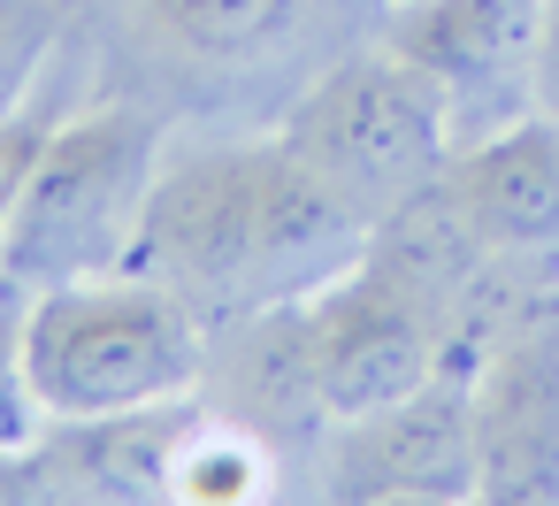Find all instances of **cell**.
<instances>
[{"instance_id":"cell-1","label":"cell","mask_w":559,"mask_h":506,"mask_svg":"<svg viewBox=\"0 0 559 506\" xmlns=\"http://www.w3.org/2000/svg\"><path fill=\"white\" fill-rule=\"evenodd\" d=\"M368 238L376 231L322 177H307L284 154V139H261L154 169L123 269L169 284L207 322V315H269L322 292L368 254Z\"/></svg>"},{"instance_id":"cell-2","label":"cell","mask_w":559,"mask_h":506,"mask_svg":"<svg viewBox=\"0 0 559 506\" xmlns=\"http://www.w3.org/2000/svg\"><path fill=\"white\" fill-rule=\"evenodd\" d=\"M24 376L47 422H123L177 407L207 368V322L154 276H85L55 284L16 322Z\"/></svg>"},{"instance_id":"cell-3","label":"cell","mask_w":559,"mask_h":506,"mask_svg":"<svg viewBox=\"0 0 559 506\" xmlns=\"http://www.w3.org/2000/svg\"><path fill=\"white\" fill-rule=\"evenodd\" d=\"M154 192V123L139 108H85L32 154L9 231H0V299H39L55 284L116 276L131 261Z\"/></svg>"},{"instance_id":"cell-4","label":"cell","mask_w":559,"mask_h":506,"mask_svg":"<svg viewBox=\"0 0 559 506\" xmlns=\"http://www.w3.org/2000/svg\"><path fill=\"white\" fill-rule=\"evenodd\" d=\"M444 78H429L421 62L376 47V55H353L337 62L292 116H284V154L322 177L368 231L391 223L406 200H421L437 177H444Z\"/></svg>"},{"instance_id":"cell-5","label":"cell","mask_w":559,"mask_h":506,"mask_svg":"<svg viewBox=\"0 0 559 506\" xmlns=\"http://www.w3.org/2000/svg\"><path fill=\"white\" fill-rule=\"evenodd\" d=\"M299 322H307L314 407L337 414V422H360V414L399 407L444 361V345H437V292H421L376 246L345 276H330L322 292H307L299 299Z\"/></svg>"},{"instance_id":"cell-6","label":"cell","mask_w":559,"mask_h":506,"mask_svg":"<svg viewBox=\"0 0 559 506\" xmlns=\"http://www.w3.org/2000/svg\"><path fill=\"white\" fill-rule=\"evenodd\" d=\"M330 475H337L345 506H368V498H391V491L467 506L475 498V376H467V353L452 345L421 391H406L383 414L345 422V445H337Z\"/></svg>"},{"instance_id":"cell-7","label":"cell","mask_w":559,"mask_h":506,"mask_svg":"<svg viewBox=\"0 0 559 506\" xmlns=\"http://www.w3.org/2000/svg\"><path fill=\"white\" fill-rule=\"evenodd\" d=\"M475 498L559 506V330L513 338L475 376Z\"/></svg>"},{"instance_id":"cell-8","label":"cell","mask_w":559,"mask_h":506,"mask_svg":"<svg viewBox=\"0 0 559 506\" xmlns=\"http://www.w3.org/2000/svg\"><path fill=\"white\" fill-rule=\"evenodd\" d=\"M444 200L467 215L483 254H536L559 238V116H521L498 139L444 162Z\"/></svg>"},{"instance_id":"cell-9","label":"cell","mask_w":559,"mask_h":506,"mask_svg":"<svg viewBox=\"0 0 559 506\" xmlns=\"http://www.w3.org/2000/svg\"><path fill=\"white\" fill-rule=\"evenodd\" d=\"M551 24V0H391V55L421 62L444 85L513 70Z\"/></svg>"},{"instance_id":"cell-10","label":"cell","mask_w":559,"mask_h":506,"mask_svg":"<svg viewBox=\"0 0 559 506\" xmlns=\"http://www.w3.org/2000/svg\"><path fill=\"white\" fill-rule=\"evenodd\" d=\"M276 460L246 422L185 414L169 429V506H269Z\"/></svg>"},{"instance_id":"cell-11","label":"cell","mask_w":559,"mask_h":506,"mask_svg":"<svg viewBox=\"0 0 559 506\" xmlns=\"http://www.w3.org/2000/svg\"><path fill=\"white\" fill-rule=\"evenodd\" d=\"M154 16V32L200 62H246L261 47H276L299 16V0H139Z\"/></svg>"},{"instance_id":"cell-12","label":"cell","mask_w":559,"mask_h":506,"mask_svg":"<svg viewBox=\"0 0 559 506\" xmlns=\"http://www.w3.org/2000/svg\"><path fill=\"white\" fill-rule=\"evenodd\" d=\"M39 399H32V376H24V345H16V322H0V452H24L39 437Z\"/></svg>"},{"instance_id":"cell-13","label":"cell","mask_w":559,"mask_h":506,"mask_svg":"<svg viewBox=\"0 0 559 506\" xmlns=\"http://www.w3.org/2000/svg\"><path fill=\"white\" fill-rule=\"evenodd\" d=\"M32 62H39V24H24V16L0 9V116H9V101L24 93Z\"/></svg>"},{"instance_id":"cell-14","label":"cell","mask_w":559,"mask_h":506,"mask_svg":"<svg viewBox=\"0 0 559 506\" xmlns=\"http://www.w3.org/2000/svg\"><path fill=\"white\" fill-rule=\"evenodd\" d=\"M368 506H452V498H421V491H391V498H368Z\"/></svg>"},{"instance_id":"cell-15","label":"cell","mask_w":559,"mask_h":506,"mask_svg":"<svg viewBox=\"0 0 559 506\" xmlns=\"http://www.w3.org/2000/svg\"><path fill=\"white\" fill-rule=\"evenodd\" d=\"M467 506H483V498H467Z\"/></svg>"}]
</instances>
